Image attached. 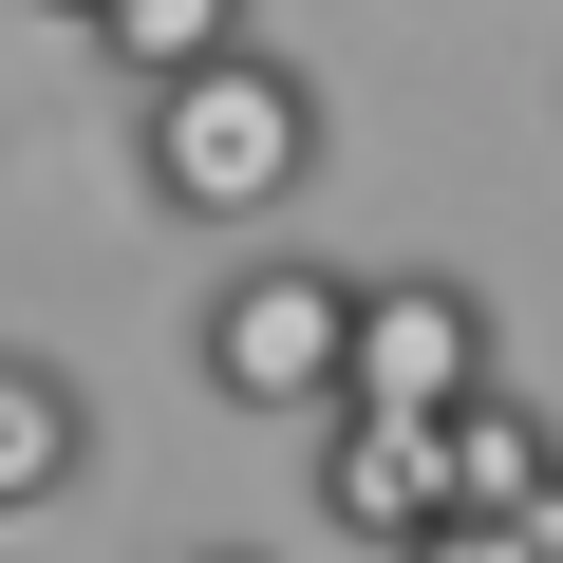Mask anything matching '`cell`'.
Instances as JSON below:
<instances>
[{
  "label": "cell",
  "mask_w": 563,
  "mask_h": 563,
  "mask_svg": "<svg viewBox=\"0 0 563 563\" xmlns=\"http://www.w3.org/2000/svg\"><path fill=\"white\" fill-rule=\"evenodd\" d=\"M507 544H544V563H563V470H544V488L507 507Z\"/></svg>",
  "instance_id": "cell-8"
},
{
  "label": "cell",
  "mask_w": 563,
  "mask_h": 563,
  "mask_svg": "<svg viewBox=\"0 0 563 563\" xmlns=\"http://www.w3.org/2000/svg\"><path fill=\"white\" fill-rule=\"evenodd\" d=\"M76 38L113 57V95H169V76H207V57L244 38V0H95Z\"/></svg>",
  "instance_id": "cell-7"
},
{
  "label": "cell",
  "mask_w": 563,
  "mask_h": 563,
  "mask_svg": "<svg viewBox=\"0 0 563 563\" xmlns=\"http://www.w3.org/2000/svg\"><path fill=\"white\" fill-rule=\"evenodd\" d=\"M57 20H95V0H57Z\"/></svg>",
  "instance_id": "cell-9"
},
{
  "label": "cell",
  "mask_w": 563,
  "mask_h": 563,
  "mask_svg": "<svg viewBox=\"0 0 563 563\" xmlns=\"http://www.w3.org/2000/svg\"><path fill=\"white\" fill-rule=\"evenodd\" d=\"M320 151H339V95L282 57V38H225L207 76L132 95V188H151L169 225H263V207H301Z\"/></svg>",
  "instance_id": "cell-1"
},
{
  "label": "cell",
  "mask_w": 563,
  "mask_h": 563,
  "mask_svg": "<svg viewBox=\"0 0 563 563\" xmlns=\"http://www.w3.org/2000/svg\"><path fill=\"white\" fill-rule=\"evenodd\" d=\"M470 376H488V301H470V282H357V395L451 413Z\"/></svg>",
  "instance_id": "cell-4"
},
{
  "label": "cell",
  "mask_w": 563,
  "mask_h": 563,
  "mask_svg": "<svg viewBox=\"0 0 563 563\" xmlns=\"http://www.w3.org/2000/svg\"><path fill=\"white\" fill-rule=\"evenodd\" d=\"M76 470H95V413H76V376H57V357H0V526H38Z\"/></svg>",
  "instance_id": "cell-6"
},
{
  "label": "cell",
  "mask_w": 563,
  "mask_h": 563,
  "mask_svg": "<svg viewBox=\"0 0 563 563\" xmlns=\"http://www.w3.org/2000/svg\"><path fill=\"white\" fill-rule=\"evenodd\" d=\"M188 357H207V395H225V413L320 432V413L357 395V263H225Z\"/></svg>",
  "instance_id": "cell-2"
},
{
  "label": "cell",
  "mask_w": 563,
  "mask_h": 563,
  "mask_svg": "<svg viewBox=\"0 0 563 563\" xmlns=\"http://www.w3.org/2000/svg\"><path fill=\"white\" fill-rule=\"evenodd\" d=\"M544 470H563V432H544L507 376H470V395H451V526H432V544H470V563H488V544H507V507H526Z\"/></svg>",
  "instance_id": "cell-5"
},
{
  "label": "cell",
  "mask_w": 563,
  "mask_h": 563,
  "mask_svg": "<svg viewBox=\"0 0 563 563\" xmlns=\"http://www.w3.org/2000/svg\"><path fill=\"white\" fill-rule=\"evenodd\" d=\"M320 526H339V544H432V526H451V413L339 395V413H320Z\"/></svg>",
  "instance_id": "cell-3"
}]
</instances>
